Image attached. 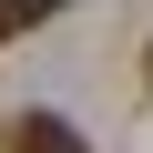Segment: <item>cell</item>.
Listing matches in <instances>:
<instances>
[{"instance_id":"6da1fadb","label":"cell","mask_w":153,"mask_h":153,"mask_svg":"<svg viewBox=\"0 0 153 153\" xmlns=\"http://www.w3.org/2000/svg\"><path fill=\"white\" fill-rule=\"evenodd\" d=\"M0 153H92V143H82V123H61V112H10Z\"/></svg>"},{"instance_id":"7a4b0ae2","label":"cell","mask_w":153,"mask_h":153,"mask_svg":"<svg viewBox=\"0 0 153 153\" xmlns=\"http://www.w3.org/2000/svg\"><path fill=\"white\" fill-rule=\"evenodd\" d=\"M51 10H71V0H0V41H21V31H41Z\"/></svg>"},{"instance_id":"3957f363","label":"cell","mask_w":153,"mask_h":153,"mask_svg":"<svg viewBox=\"0 0 153 153\" xmlns=\"http://www.w3.org/2000/svg\"><path fill=\"white\" fill-rule=\"evenodd\" d=\"M143 82H153V51H143Z\"/></svg>"}]
</instances>
